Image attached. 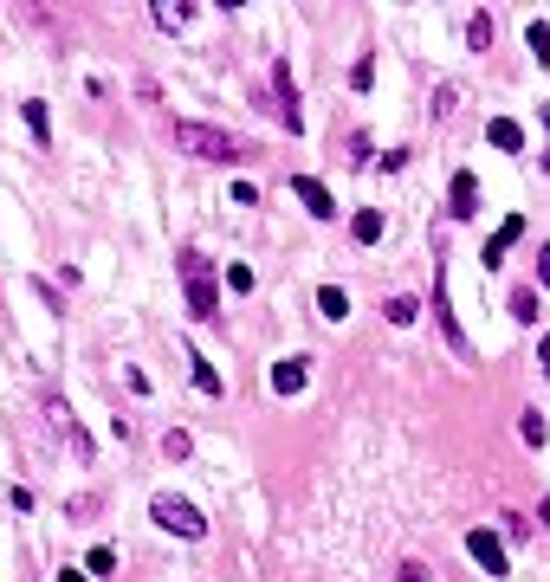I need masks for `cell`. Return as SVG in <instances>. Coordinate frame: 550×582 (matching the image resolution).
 Listing matches in <instances>:
<instances>
[{"instance_id":"cell-1","label":"cell","mask_w":550,"mask_h":582,"mask_svg":"<svg viewBox=\"0 0 550 582\" xmlns=\"http://www.w3.org/2000/svg\"><path fill=\"white\" fill-rule=\"evenodd\" d=\"M175 149L195 162H240V143L227 130H214V123H175Z\"/></svg>"},{"instance_id":"cell-2","label":"cell","mask_w":550,"mask_h":582,"mask_svg":"<svg viewBox=\"0 0 550 582\" xmlns=\"http://www.w3.org/2000/svg\"><path fill=\"white\" fill-rule=\"evenodd\" d=\"M149 518H156L162 531L188 537V544H201V537H208V518H201V505H195V498H175V492H156V498H149Z\"/></svg>"},{"instance_id":"cell-3","label":"cell","mask_w":550,"mask_h":582,"mask_svg":"<svg viewBox=\"0 0 550 582\" xmlns=\"http://www.w3.org/2000/svg\"><path fill=\"white\" fill-rule=\"evenodd\" d=\"M182 285H188V311H195L201 324H214V317H220V291H214L208 253H182Z\"/></svg>"},{"instance_id":"cell-4","label":"cell","mask_w":550,"mask_h":582,"mask_svg":"<svg viewBox=\"0 0 550 582\" xmlns=\"http://www.w3.org/2000/svg\"><path fill=\"white\" fill-rule=\"evenodd\" d=\"M434 330H440V343H447L460 363H473V343H466L460 317H453V298H447V266H434Z\"/></svg>"},{"instance_id":"cell-5","label":"cell","mask_w":550,"mask_h":582,"mask_svg":"<svg viewBox=\"0 0 550 582\" xmlns=\"http://www.w3.org/2000/svg\"><path fill=\"white\" fill-rule=\"evenodd\" d=\"M466 557H473L486 576H505V570H512V557H505V537L486 531V524H473V531H466Z\"/></svg>"},{"instance_id":"cell-6","label":"cell","mask_w":550,"mask_h":582,"mask_svg":"<svg viewBox=\"0 0 550 582\" xmlns=\"http://www.w3.org/2000/svg\"><path fill=\"white\" fill-rule=\"evenodd\" d=\"M46 427H52V434H59L72 453H78V466H91V434L78 427V414L65 408V401H46Z\"/></svg>"},{"instance_id":"cell-7","label":"cell","mask_w":550,"mask_h":582,"mask_svg":"<svg viewBox=\"0 0 550 582\" xmlns=\"http://www.w3.org/2000/svg\"><path fill=\"white\" fill-rule=\"evenodd\" d=\"M272 97H279V104H272V110H279V123H285V130H305V110H298V91H292V65H272Z\"/></svg>"},{"instance_id":"cell-8","label":"cell","mask_w":550,"mask_h":582,"mask_svg":"<svg viewBox=\"0 0 550 582\" xmlns=\"http://www.w3.org/2000/svg\"><path fill=\"white\" fill-rule=\"evenodd\" d=\"M266 382H272V395H305V382H311V356H285V363H272V369H266Z\"/></svg>"},{"instance_id":"cell-9","label":"cell","mask_w":550,"mask_h":582,"mask_svg":"<svg viewBox=\"0 0 550 582\" xmlns=\"http://www.w3.org/2000/svg\"><path fill=\"white\" fill-rule=\"evenodd\" d=\"M518 240H525V214H505V220H499V233L486 240V253H479V259H486V272H492V266H505V253H512Z\"/></svg>"},{"instance_id":"cell-10","label":"cell","mask_w":550,"mask_h":582,"mask_svg":"<svg viewBox=\"0 0 550 582\" xmlns=\"http://www.w3.org/2000/svg\"><path fill=\"white\" fill-rule=\"evenodd\" d=\"M292 194L305 201V214H311V220H330V214H337V201H330V188L318 182V175H292Z\"/></svg>"},{"instance_id":"cell-11","label":"cell","mask_w":550,"mask_h":582,"mask_svg":"<svg viewBox=\"0 0 550 582\" xmlns=\"http://www.w3.org/2000/svg\"><path fill=\"white\" fill-rule=\"evenodd\" d=\"M486 143L505 149V156H518V149H525V123H518V117H492L486 123Z\"/></svg>"},{"instance_id":"cell-12","label":"cell","mask_w":550,"mask_h":582,"mask_svg":"<svg viewBox=\"0 0 550 582\" xmlns=\"http://www.w3.org/2000/svg\"><path fill=\"white\" fill-rule=\"evenodd\" d=\"M382 227H389V220H382V207H356V214H350V240L356 246H376Z\"/></svg>"},{"instance_id":"cell-13","label":"cell","mask_w":550,"mask_h":582,"mask_svg":"<svg viewBox=\"0 0 550 582\" xmlns=\"http://www.w3.org/2000/svg\"><path fill=\"white\" fill-rule=\"evenodd\" d=\"M479 214V182H473V169H460L453 175V220H473Z\"/></svg>"},{"instance_id":"cell-14","label":"cell","mask_w":550,"mask_h":582,"mask_svg":"<svg viewBox=\"0 0 550 582\" xmlns=\"http://www.w3.org/2000/svg\"><path fill=\"white\" fill-rule=\"evenodd\" d=\"M311 304H318L324 324H343V317H350V291H343V285H318V298H311Z\"/></svg>"},{"instance_id":"cell-15","label":"cell","mask_w":550,"mask_h":582,"mask_svg":"<svg viewBox=\"0 0 550 582\" xmlns=\"http://www.w3.org/2000/svg\"><path fill=\"white\" fill-rule=\"evenodd\" d=\"M20 117H26V130H33V143L46 149V143H52V117H46V97H26V104H20Z\"/></svg>"},{"instance_id":"cell-16","label":"cell","mask_w":550,"mask_h":582,"mask_svg":"<svg viewBox=\"0 0 550 582\" xmlns=\"http://www.w3.org/2000/svg\"><path fill=\"white\" fill-rule=\"evenodd\" d=\"M188 369H195V388H201V395H220V388H227V382H220V369L195 350V343H188Z\"/></svg>"},{"instance_id":"cell-17","label":"cell","mask_w":550,"mask_h":582,"mask_svg":"<svg viewBox=\"0 0 550 582\" xmlns=\"http://www.w3.org/2000/svg\"><path fill=\"white\" fill-rule=\"evenodd\" d=\"M149 20H156L162 33H182V26H188V0H156V7H149Z\"/></svg>"},{"instance_id":"cell-18","label":"cell","mask_w":550,"mask_h":582,"mask_svg":"<svg viewBox=\"0 0 550 582\" xmlns=\"http://www.w3.org/2000/svg\"><path fill=\"white\" fill-rule=\"evenodd\" d=\"M492 39H499V20H492V13H473V20H466V46L492 52Z\"/></svg>"},{"instance_id":"cell-19","label":"cell","mask_w":550,"mask_h":582,"mask_svg":"<svg viewBox=\"0 0 550 582\" xmlns=\"http://www.w3.org/2000/svg\"><path fill=\"white\" fill-rule=\"evenodd\" d=\"M512 324H538V291H531V285L512 291Z\"/></svg>"},{"instance_id":"cell-20","label":"cell","mask_w":550,"mask_h":582,"mask_svg":"<svg viewBox=\"0 0 550 582\" xmlns=\"http://www.w3.org/2000/svg\"><path fill=\"white\" fill-rule=\"evenodd\" d=\"M518 434H525V447H544V440H550L544 414H538V408H525V414H518Z\"/></svg>"},{"instance_id":"cell-21","label":"cell","mask_w":550,"mask_h":582,"mask_svg":"<svg viewBox=\"0 0 550 582\" xmlns=\"http://www.w3.org/2000/svg\"><path fill=\"white\" fill-rule=\"evenodd\" d=\"M525 46H531V59H538V65H550V26H544V20L525 26Z\"/></svg>"},{"instance_id":"cell-22","label":"cell","mask_w":550,"mask_h":582,"mask_svg":"<svg viewBox=\"0 0 550 582\" xmlns=\"http://www.w3.org/2000/svg\"><path fill=\"white\" fill-rule=\"evenodd\" d=\"M188 453H195V440H188L182 427H169V434H162V460H188Z\"/></svg>"},{"instance_id":"cell-23","label":"cell","mask_w":550,"mask_h":582,"mask_svg":"<svg viewBox=\"0 0 550 582\" xmlns=\"http://www.w3.org/2000/svg\"><path fill=\"white\" fill-rule=\"evenodd\" d=\"M415 317H421V304H415V298H389V324H395V330H408Z\"/></svg>"},{"instance_id":"cell-24","label":"cell","mask_w":550,"mask_h":582,"mask_svg":"<svg viewBox=\"0 0 550 582\" xmlns=\"http://www.w3.org/2000/svg\"><path fill=\"white\" fill-rule=\"evenodd\" d=\"M85 570H91V576H110V570H117V550H110V544H91Z\"/></svg>"},{"instance_id":"cell-25","label":"cell","mask_w":550,"mask_h":582,"mask_svg":"<svg viewBox=\"0 0 550 582\" xmlns=\"http://www.w3.org/2000/svg\"><path fill=\"white\" fill-rule=\"evenodd\" d=\"M369 85H376V59H369V52H363V59L350 65V91H369Z\"/></svg>"},{"instance_id":"cell-26","label":"cell","mask_w":550,"mask_h":582,"mask_svg":"<svg viewBox=\"0 0 550 582\" xmlns=\"http://www.w3.org/2000/svg\"><path fill=\"white\" fill-rule=\"evenodd\" d=\"M453 104H460V85H440L434 91V117H453Z\"/></svg>"},{"instance_id":"cell-27","label":"cell","mask_w":550,"mask_h":582,"mask_svg":"<svg viewBox=\"0 0 550 582\" xmlns=\"http://www.w3.org/2000/svg\"><path fill=\"white\" fill-rule=\"evenodd\" d=\"M227 291H253V266H240V259H233V266H227Z\"/></svg>"},{"instance_id":"cell-28","label":"cell","mask_w":550,"mask_h":582,"mask_svg":"<svg viewBox=\"0 0 550 582\" xmlns=\"http://www.w3.org/2000/svg\"><path fill=\"white\" fill-rule=\"evenodd\" d=\"M395 582H428V563H415V557L395 563Z\"/></svg>"},{"instance_id":"cell-29","label":"cell","mask_w":550,"mask_h":582,"mask_svg":"<svg viewBox=\"0 0 550 582\" xmlns=\"http://www.w3.org/2000/svg\"><path fill=\"white\" fill-rule=\"evenodd\" d=\"M505 537H512V544H525V537H531V524L518 518V511H505Z\"/></svg>"},{"instance_id":"cell-30","label":"cell","mask_w":550,"mask_h":582,"mask_svg":"<svg viewBox=\"0 0 550 582\" xmlns=\"http://www.w3.org/2000/svg\"><path fill=\"white\" fill-rule=\"evenodd\" d=\"M7 505H13V511H33V492H26V485L13 479V485H7Z\"/></svg>"},{"instance_id":"cell-31","label":"cell","mask_w":550,"mask_h":582,"mask_svg":"<svg viewBox=\"0 0 550 582\" xmlns=\"http://www.w3.org/2000/svg\"><path fill=\"white\" fill-rule=\"evenodd\" d=\"M123 382H130V395H149V376L136 363H123Z\"/></svg>"},{"instance_id":"cell-32","label":"cell","mask_w":550,"mask_h":582,"mask_svg":"<svg viewBox=\"0 0 550 582\" xmlns=\"http://www.w3.org/2000/svg\"><path fill=\"white\" fill-rule=\"evenodd\" d=\"M538 285L550 291V246H538Z\"/></svg>"},{"instance_id":"cell-33","label":"cell","mask_w":550,"mask_h":582,"mask_svg":"<svg viewBox=\"0 0 550 582\" xmlns=\"http://www.w3.org/2000/svg\"><path fill=\"white\" fill-rule=\"evenodd\" d=\"M538 369H544V376H550V330H544V337H538Z\"/></svg>"},{"instance_id":"cell-34","label":"cell","mask_w":550,"mask_h":582,"mask_svg":"<svg viewBox=\"0 0 550 582\" xmlns=\"http://www.w3.org/2000/svg\"><path fill=\"white\" fill-rule=\"evenodd\" d=\"M538 117H544V169H550V104L538 110Z\"/></svg>"},{"instance_id":"cell-35","label":"cell","mask_w":550,"mask_h":582,"mask_svg":"<svg viewBox=\"0 0 550 582\" xmlns=\"http://www.w3.org/2000/svg\"><path fill=\"white\" fill-rule=\"evenodd\" d=\"M52 582H91V576H85V570H59Z\"/></svg>"},{"instance_id":"cell-36","label":"cell","mask_w":550,"mask_h":582,"mask_svg":"<svg viewBox=\"0 0 550 582\" xmlns=\"http://www.w3.org/2000/svg\"><path fill=\"white\" fill-rule=\"evenodd\" d=\"M538 524H544V531H550V498H544V505H538Z\"/></svg>"}]
</instances>
